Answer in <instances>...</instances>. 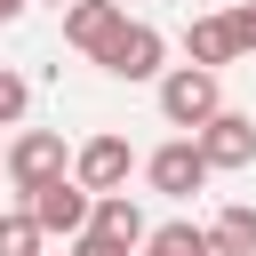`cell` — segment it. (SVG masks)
Segmentation results:
<instances>
[{"mask_svg":"<svg viewBox=\"0 0 256 256\" xmlns=\"http://www.w3.org/2000/svg\"><path fill=\"white\" fill-rule=\"evenodd\" d=\"M216 112H224V72H200V64H176V72H160V120H168V128L200 136Z\"/></svg>","mask_w":256,"mask_h":256,"instance_id":"1","label":"cell"},{"mask_svg":"<svg viewBox=\"0 0 256 256\" xmlns=\"http://www.w3.org/2000/svg\"><path fill=\"white\" fill-rule=\"evenodd\" d=\"M56 176H72V144H64L56 128H16V136H8V184L32 200V192L56 184Z\"/></svg>","mask_w":256,"mask_h":256,"instance_id":"2","label":"cell"},{"mask_svg":"<svg viewBox=\"0 0 256 256\" xmlns=\"http://www.w3.org/2000/svg\"><path fill=\"white\" fill-rule=\"evenodd\" d=\"M128 168H136V152H128V136H112V128H96V136L72 144V184H80L88 200L128 192Z\"/></svg>","mask_w":256,"mask_h":256,"instance_id":"3","label":"cell"},{"mask_svg":"<svg viewBox=\"0 0 256 256\" xmlns=\"http://www.w3.org/2000/svg\"><path fill=\"white\" fill-rule=\"evenodd\" d=\"M120 32H128V8L120 0H72L64 8V48H80L88 64H104Z\"/></svg>","mask_w":256,"mask_h":256,"instance_id":"4","label":"cell"},{"mask_svg":"<svg viewBox=\"0 0 256 256\" xmlns=\"http://www.w3.org/2000/svg\"><path fill=\"white\" fill-rule=\"evenodd\" d=\"M144 184H152L160 200H192V192L208 184V160H200V144H192V136H168V144L144 160Z\"/></svg>","mask_w":256,"mask_h":256,"instance_id":"5","label":"cell"},{"mask_svg":"<svg viewBox=\"0 0 256 256\" xmlns=\"http://www.w3.org/2000/svg\"><path fill=\"white\" fill-rule=\"evenodd\" d=\"M88 208H96V200H88L72 176H56V184H40V192L24 200V216L40 224V240H56V232H64V240H80V232H88Z\"/></svg>","mask_w":256,"mask_h":256,"instance_id":"6","label":"cell"},{"mask_svg":"<svg viewBox=\"0 0 256 256\" xmlns=\"http://www.w3.org/2000/svg\"><path fill=\"white\" fill-rule=\"evenodd\" d=\"M200 160H208V176H232V168H256V120L248 112H216L200 136Z\"/></svg>","mask_w":256,"mask_h":256,"instance_id":"7","label":"cell"},{"mask_svg":"<svg viewBox=\"0 0 256 256\" xmlns=\"http://www.w3.org/2000/svg\"><path fill=\"white\" fill-rule=\"evenodd\" d=\"M160 56H168V40H160L152 24L128 16V32H120L112 56H104V72H112V80H160Z\"/></svg>","mask_w":256,"mask_h":256,"instance_id":"8","label":"cell"},{"mask_svg":"<svg viewBox=\"0 0 256 256\" xmlns=\"http://www.w3.org/2000/svg\"><path fill=\"white\" fill-rule=\"evenodd\" d=\"M88 232L112 240V248H128V256H144V240H152V224H144V208H136L128 192H104V200L88 208Z\"/></svg>","mask_w":256,"mask_h":256,"instance_id":"9","label":"cell"},{"mask_svg":"<svg viewBox=\"0 0 256 256\" xmlns=\"http://www.w3.org/2000/svg\"><path fill=\"white\" fill-rule=\"evenodd\" d=\"M184 56H192L200 72H224V64L240 56V48H232V24H224V16H192V24H184Z\"/></svg>","mask_w":256,"mask_h":256,"instance_id":"10","label":"cell"},{"mask_svg":"<svg viewBox=\"0 0 256 256\" xmlns=\"http://www.w3.org/2000/svg\"><path fill=\"white\" fill-rule=\"evenodd\" d=\"M208 248H216V256H256V208H248V200L216 208V216H208Z\"/></svg>","mask_w":256,"mask_h":256,"instance_id":"11","label":"cell"},{"mask_svg":"<svg viewBox=\"0 0 256 256\" xmlns=\"http://www.w3.org/2000/svg\"><path fill=\"white\" fill-rule=\"evenodd\" d=\"M144 256H216L208 248V224H152V240H144Z\"/></svg>","mask_w":256,"mask_h":256,"instance_id":"12","label":"cell"},{"mask_svg":"<svg viewBox=\"0 0 256 256\" xmlns=\"http://www.w3.org/2000/svg\"><path fill=\"white\" fill-rule=\"evenodd\" d=\"M0 256H40V224L24 208H0Z\"/></svg>","mask_w":256,"mask_h":256,"instance_id":"13","label":"cell"},{"mask_svg":"<svg viewBox=\"0 0 256 256\" xmlns=\"http://www.w3.org/2000/svg\"><path fill=\"white\" fill-rule=\"evenodd\" d=\"M24 104H32V80L0 64V128H24Z\"/></svg>","mask_w":256,"mask_h":256,"instance_id":"14","label":"cell"},{"mask_svg":"<svg viewBox=\"0 0 256 256\" xmlns=\"http://www.w3.org/2000/svg\"><path fill=\"white\" fill-rule=\"evenodd\" d=\"M224 24H232V48H240V56H256V0H232V8H224Z\"/></svg>","mask_w":256,"mask_h":256,"instance_id":"15","label":"cell"},{"mask_svg":"<svg viewBox=\"0 0 256 256\" xmlns=\"http://www.w3.org/2000/svg\"><path fill=\"white\" fill-rule=\"evenodd\" d=\"M72 256H128V248H112V240H96V232H80V240H72Z\"/></svg>","mask_w":256,"mask_h":256,"instance_id":"16","label":"cell"},{"mask_svg":"<svg viewBox=\"0 0 256 256\" xmlns=\"http://www.w3.org/2000/svg\"><path fill=\"white\" fill-rule=\"evenodd\" d=\"M24 8H32V0H0V24H16V16H24Z\"/></svg>","mask_w":256,"mask_h":256,"instance_id":"17","label":"cell"},{"mask_svg":"<svg viewBox=\"0 0 256 256\" xmlns=\"http://www.w3.org/2000/svg\"><path fill=\"white\" fill-rule=\"evenodd\" d=\"M0 176H8V144H0Z\"/></svg>","mask_w":256,"mask_h":256,"instance_id":"18","label":"cell"},{"mask_svg":"<svg viewBox=\"0 0 256 256\" xmlns=\"http://www.w3.org/2000/svg\"><path fill=\"white\" fill-rule=\"evenodd\" d=\"M48 8H56V16H64V8H72V0H48Z\"/></svg>","mask_w":256,"mask_h":256,"instance_id":"19","label":"cell"}]
</instances>
